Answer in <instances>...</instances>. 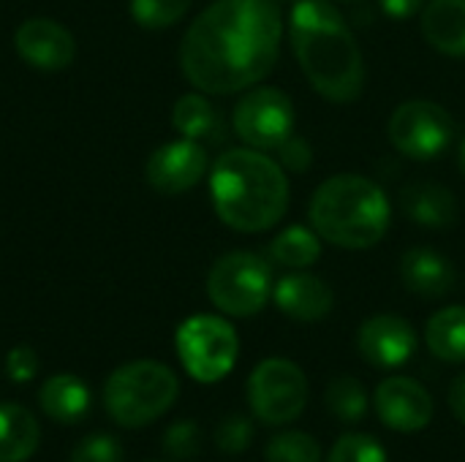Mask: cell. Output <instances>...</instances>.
Wrapping results in <instances>:
<instances>
[{
	"instance_id": "1",
	"label": "cell",
	"mask_w": 465,
	"mask_h": 462,
	"mask_svg": "<svg viewBox=\"0 0 465 462\" xmlns=\"http://www.w3.org/2000/svg\"><path fill=\"white\" fill-rule=\"evenodd\" d=\"M283 11L278 0H215L185 30L180 68L210 95L259 84L278 63Z\"/></svg>"
},
{
	"instance_id": "2",
	"label": "cell",
	"mask_w": 465,
	"mask_h": 462,
	"mask_svg": "<svg viewBox=\"0 0 465 462\" xmlns=\"http://www.w3.org/2000/svg\"><path fill=\"white\" fill-rule=\"evenodd\" d=\"M292 52L313 84L332 103H351L365 90V57L346 16L330 0H297L289 11Z\"/></svg>"
},
{
	"instance_id": "3",
	"label": "cell",
	"mask_w": 465,
	"mask_h": 462,
	"mask_svg": "<svg viewBox=\"0 0 465 462\" xmlns=\"http://www.w3.org/2000/svg\"><path fill=\"white\" fill-rule=\"evenodd\" d=\"M286 169L253 147L226 150L210 172V196L218 218L242 234H259L289 210Z\"/></svg>"
},
{
	"instance_id": "4",
	"label": "cell",
	"mask_w": 465,
	"mask_h": 462,
	"mask_svg": "<svg viewBox=\"0 0 465 462\" xmlns=\"http://www.w3.org/2000/svg\"><path fill=\"white\" fill-rule=\"evenodd\" d=\"M308 218L324 242L343 251H368L390 231L392 204L376 180L346 172L313 191Z\"/></svg>"
},
{
	"instance_id": "5",
	"label": "cell",
	"mask_w": 465,
	"mask_h": 462,
	"mask_svg": "<svg viewBox=\"0 0 465 462\" xmlns=\"http://www.w3.org/2000/svg\"><path fill=\"white\" fill-rule=\"evenodd\" d=\"M180 381L172 368L155 359H136L117 368L104 387L106 414L128 430L161 419L177 400Z\"/></svg>"
},
{
	"instance_id": "6",
	"label": "cell",
	"mask_w": 465,
	"mask_h": 462,
	"mask_svg": "<svg viewBox=\"0 0 465 462\" xmlns=\"http://www.w3.org/2000/svg\"><path fill=\"white\" fill-rule=\"evenodd\" d=\"M272 267L253 251H232L221 256L207 272L210 302L234 319L256 316L272 297Z\"/></svg>"
},
{
	"instance_id": "7",
	"label": "cell",
	"mask_w": 465,
	"mask_h": 462,
	"mask_svg": "<svg viewBox=\"0 0 465 462\" xmlns=\"http://www.w3.org/2000/svg\"><path fill=\"white\" fill-rule=\"evenodd\" d=\"M177 357L185 373L199 384H215L226 378L240 357V340L234 327L210 313L185 319L174 335Z\"/></svg>"
},
{
	"instance_id": "8",
	"label": "cell",
	"mask_w": 465,
	"mask_h": 462,
	"mask_svg": "<svg viewBox=\"0 0 465 462\" xmlns=\"http://www.w3.org/2000/svg\"><path fill=\"white\" fill-rule=\"evenodd\" d=\"M248 406L267 425H289L308 406V378L302 368L283 357L259 362L248 378Z\"/></svg>"
},
{
	"instance_id": "9",
	"label": "cell",
	"mask_w": 465,
	"mask_h": 462,
	"mask_svg": "<svg viewBox=\"0 0 465 462\" xmlns=\"http://www.w3.org/2000/svg\"><path fill=\"white\" fill-rule=\"evenodd\" d=\"M387 133L401 155L411 161H433L450 150L458 128L452 114L441 103L414 98L395 106L387 123Z\"/></svg>"
},
{
	"instance_id": "10",
	"label": "cell",
	"mask_w": 465,
	"mask_h": 462,
	"mask_svg": "<svg viewBox=\"0 0 465 462\" xmlns=\"http://www.w3.org/2000/svg\"><path fill=\"white\" fill-rule=\"evenodd\" d=\"M294 103L281 87H253L248 90L232 114L234 133L245 147L270 152L278 150L294 133Z\"/></svg>"
},
{
	"instance_id": "11",
	"label": "cell",
	"mask_w": 465,
	"mask_h": 462,
	"mask_svg": "<svg viewBox=\"0 0 465 462\" xmlns=\"http://www.w3.org/2000/svg\"><path fill=\"white\" fill-rule=\"evenodd\" d=\"M417 329L395 313H379L362 321L357 332V351L362 359L381 370L403 368L417 354Z\"/></svg>"
},
{
	"instance_id": "12",
	"label": "cell",
	"mask_w": 465,
	"mask_h": 462,
	"mask_svg": "<svg viewBox=\"0 0 465 462\" xmlns=\"http://www.w3.org/2000/svg\"><path fill=\"white\" fill-rule=\"evenodd\" d=\"M373 408L379 419L395 433H420L433 419L430 392L409 376H392L376 387Z\"/></svg>"
},
{
	"instance_id": "13",
	"label": "cell",
	"mask_w": 465,
	"mask_h": 462,
	"mask_svg": "<svg viewBox=\"0 0 465 462\" xmlns=\"http://www.w3.org/2000/svg\"><path fill=\"white\" fill-rule=\"evenodd\" d=\"M204 172H207V150L202 142L193 139H180L158 147L144 166L147 182L166 196L191 191L204 177Z\"/></svg>"
},
{
	"instance_id": "14",
	"label": "cell",
	"mask_w": 465,
	"mask_h": 462,
	"mask_svg": "<svg viewBox=\"0 0 465 462\" xmlns=\"http://www.w3.org/2000/svg\"><path fill=\"white\" fill-rule=\"evenodd\" d=\"M14 46L25 63L38 71H63L76 57L74 35L54 19H27L14 33Z\"/></svg>"
},
{
	"instance_id": "15",
	"label": "cell",
	"mask_w": 465,
	"mask_h": 462,
	"mask_svg": "<svg viewBox=\"0 0 465 462\" xmlns=\"http://www.w3.org/2000/svg\"><path fill=\"white\" fill-rule=\"evenodd\" d=\"M272 300L283 316L302 324L322 321L335 308V294L330 283L311 272H292L281 278L272 289Z\"/></svg>"
},
{
	"instance_id": "16",
	"label": "cell",
	"mask_w": 465,
	"mask_h": 462,
	"mask_svg": "<svg viewBox=\"0 0 465 462\" xmlns=\"http://www.w3.org/2000/svg\"><path fill=\"white\" fill-rule=\"evenodd\" d=\"M401 280L414 297L441 300L455 289L458 272L455 264L436 248H409L401 256Z\"/></svg>"
},
{
	"instance_id": "17",
	"label": "cell",
	"mask_w": 465,
	"mask_h": 462,
	"mask_svg": "<svg viewBox=\"0 0 465 462\" xmlns=\"http://www.w3.org/2000/svg\"><path fill=\"white\" fill-rule=\"evenodd\" d=\"M401 210L403 215L422 229L444 231L458 223V199L447 185L417 180L401 188Z\"/></svg>"
},
{
	"instance_id": "18",
	"label": "cell",
	"mask_w": 465,
	"mask_h": 462,
	"mask_svg": "<svg viewBox=\"0 0 465 462\" xmlns=\"http://www.w3.org/2000/svg\"><path fill=\"white\" fill-rule=\"evenodd\" d=\"M425 41L450 57H465V0H428L420 11Z\"/></svg>"
},
{
	"instance_id": "19",
	"label": "cell",
	"mask_w": 465,
	"mask_h": 462,
	"mask_svg": "<svg viewBox=\"0 0 465 462\" xmlns=\"http://www.w3.org/2000/svg\"><path fill=\"white\" fill-rule=\"evenodd\" d=\"M41 411L60 425H76L90 411V389L79 376L60 373L41 384L38 392Z\"/></svg>"
},
{
	"instance_id": "20",
	"label": "cell",
	"mask_w": 465,
	"mask_h": 462,
	"mask_svg": "<svg viewBox=\"0 0 465 462\" xmlns=\"http://www.w3.org/2000/svg\"><path fill=\"white\" fill-rule=\"evenodd\" d=\"M41 428L19 403H0V462L30 460L38 449Z\"/></svg>"
},
{
	"instance_id": "21",
	"label": "cell",
	"mask_w": 465,
	"mask_h": 462,
	"mask_svg": "<svg viewBox=\"0 0 465 462\" xmlns=\"http://www.w3.org/2000/svg\"><path fill=\"white\" fill-rule=\"evenodd\" d=\"M425 343L441 362H465V305H450L433 313L425 327Z\"/></svg>"
},
{
	"instance_id": "22",
	"label": "cell",
	"mask_w": 465,
	"mask_h": 462,
	"mask_svg": "<svg viewBox=\"0 0 465 462\" xmlns=\"http://www.w3.org/2000/svg\"><path fill=\"white\" fill-rule=\"evenodd\" d=\"M172 125L183 139L193 142H215L223 133V120L218 109L199 93H185L174 101L172 109Z\"/></svg>"
},
{
	"instance_id": "23",
	"label": "cell",
	"mask_w": 465,
	"mask_h": 462,
	"mask_svg": "<svg viewBox=\"0 0 465 462\" xmlns=\"http://www.w3.org/2000/svg\"><path fill=\"white\" fill-rule=\"evenodd\" d=\"M270 261L286 270H308L322 259V237L313 231V226H286L281 234L272 237L267 248Z\"/></svg>"
},
{
	"instance_id": "24",
	"label": "cell",
	"mask_w": 465,
	"mask_h": 462,
	"mask_svg": "<svg viewBox=\"0 0 465 462\" xmlns=\"http://www.w3.org/2000/svg\"><path fill=\"white\" fill-rule=\"evenodd\" d=\"M324 406L335 419L351 425V422H360L368 414V392L360 384V378L338 376V378L330 381V387L324 392Z\"/></svg>"
},
{
	"instance_id": "25",
	"label": "cell",
	"mask_w": 465,
	"mask_h": 462,
	"mask_svg": "<svg viewBox=\"0 0 465 462\" xmlns=\"http://www.w3.org/2000/svg\"><path fill=\"white\" fill-rule=\"evenodd\" d=\"M267 462H322V447L302 430H283L270 438L264 449Z\"/></svg>"
},
{
	"instance_id": "26",
	"label": "cell",
	"mask_w": 465,
	"mask_h": 462,
	"mask_svg": "<svg viewBox=\"0 0 465 462\" xmlns=\"http://www.w3.org/2000/svg\"><path fill=\"white\" fill-rule=\"evenodd\" d=\"M193 0H131V14L144 30L172 27L185 16Z\"/></svg>"
},
{
	"instance_id": "27",
	"label": "cell",
	"mask_w": 465,
	"mask_h": 462,
	"mask_svg": "<svg viewBox=\"0 0 465 462\" xmlns=\"http://www.w3.org/2000/svg\"><path fill=\"white\" fill-rule=\"evenodd\" d=\"M324 462H390L381 441L365 433H346L335 441Z\"/></svg>"
},
{
	"instance_id": "28",
	"label": "cell",
	"mask_w": 465,
	"mask_h": 462,
	"mask_svg": "<svg viewBox=\"0 0 465 462\" xmlns=\"http://www.w3.org/2000/svg\"><path fill=\"white\" fill-rule=\"evenodd\" d=\"M161 444H163V452L169 457H174V460H191L199 452V447H202L199 425L191 422V419H180L172 428H166Z\"/></svg>"
},
{
	"instance_id": "29",
	"label": "cell",
	"mask_w": 465,
	"mask_h": 462,
	"mask_svg": "<svg viewBox=\"0 0 465 462\" xmlns=\"http://www.w3.org/2000/svg\"><path fill=\"white\" fill-rule=\"evenodd\" d=\"M215 444L223 455H242L253 444V422L240 414L226 417L215 430Z\"/></svg>"
},
{
	"instance_id": "30",
	"label": "cell",
	"mask_w": 465,
	"mask_h": 462,
	"mask_svg": "<svg viewBox=\"0 0 465 462\" xmlns=\"http://www.w3.org/2000/svg\"><path fill=\"white\" fill-rule=\"evenodd\" d=\"M71 462H123V447L117 438L95 433L76 444Z\"/></svg>"
},
{
	"instance_id": "31",
	"label": "cell",
	"mask_w": 465,
	"mask_h": 462,
	"mask_svg": "<svg viewBox=\"0 0 465 462\" xmlns=\"http://www.w3.org/2000/svg\"><path fill=\"white\" fill-rule=\"evenodd\" d=\"M275 152H278V163L292 174H305L313 166V147L308 139L297 133H292Z\"/></svg>"
},
{
	"instance_id": "32",
	"label": "cell",
	"mask_w": 465,
	"mask_h": 462,
	"mask_svg": "<svg viewBox=\"0 0 465 462\" xmlns=\"http://www.w3.org/2000/svg\"><path fill=\"white\" fill-rule=\"evenodd\" d=\"M41 359L30 346H14L5 357V376L14 384H30L38 376Z\"/></svg>"
},
{
	"instance_id": "33",
	"label": "cell",
	"mask_w": 465,
	"mask_h": 462,
	"mask_svg": "<svg viewBox=\"0 0 465 462\" xmlns=\"http://www.w3.org/2000/svg\"><path fill=\"white\" fill-rule=\"evenodd\" d=\"M379 5L390 19H411L425 8V0H379Z\"/></svg>"
},
{
	"instance_id": "34",
	"label": "cell",
	"mask_w": 465,
	"mask_h": 462,
	"mask_svg": "<svg viewBox=\"0 0 465 462\" xmlns=\"http://www.w3.org/2000/svg\"><path fill=\"white\" fill-rule=\"evenodd\" d=\"M450 408L458 417V422L465 425V373H460L450 387Z\"/></svg>"
},
{
	"instance_id": "35",
	"label": "cell",
	"mask_w": 465,
	"mask_h": 462,
	"mask_svg": "<svg viewBox=\"0 0 465 462\" xmlns=\"http://www.w3.org/2000/svg\"><path fill=\"white\" fill-rule=\"evenodd\" d=\"M458 169H460V174L465 177V136L460 139V144H458Z\"/></svg>"
},
{
	"instance_id": "36",
	"label": "cell",
	"mask_w": 465,
	"mask_h": 462,
	"mask_svg": "<svg viewBox=\"0 0 465 462\" xmlns=\"http://www.w3.org/2000/svg\"><path fill=\"white\" fill-rule=\"evenodd\" d=\"M278 3H297V0H278Z\"/></svg>"
}]
</instances>
